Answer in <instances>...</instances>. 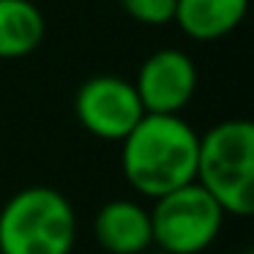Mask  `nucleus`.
<instances>
[{
  "label": "nucleus",
  "mask_w": 254,
  "mask_h": 254,
  "mask_svg": "<svg viewBox=\"0 0 254 254\" xmlns=\"http://www.w3.org/2000/svg\"><path fill=\"white\" fill-rule=\"evenodd\" d=\"M74 241V205L52 186H28L0 208V254H71Z\"/></svg>",
  "instance_id": "nucleus-3"
},
{
  "label": "nucleus",
  "mask_w": 254,
  "mask_h": 254,
  "mask_svg": "<svg viewBox=\"0 0 254 254\" xmlns=\"http://www.w3.org/2000/svg\"><path fill=\"white\" fill-rule=\"evenodd\" d=\"M199 134L181 115L145 112L121 139V167L128 186L142 197H161L197 175Z\"/></svg>",
  "instance_id": "nucleus-1"
},
{
  "label": "nucleus",
  "mask_w": 254,
  "mask_h": 254,
  "mask_svg": "<svg viewBox=\"0 0 254 254\" xmlns=\"http://www.w3.org/2000/svg\"><path fill=\"white\" fill-rule=\"evenodd\" d=\"M47 22L33 0H0V61H19L44 41Z\"/></svg>",
  "instance_id": "nucleus-9"
},
{
  "label": "nucleus",
  "mask_w": 254,
  "mask_h": 254,
  "mask_svg": "<svg viewBox=\"0 0 254 254\" xmlns=\"http://www.w3.org/2000/svg\"><path fill=\"white\" fill-rule=\"evenodd\" d=\"M249 14V0H175L172 22L191 41L230 36Z\"/></svg>",
  "instance_id": "nucleus-8"
},
{
  "label": "nucleus",
  "mask_w": 254,
  "mask_h": 254,
  "mask_svg": "<svg viewBox=\"0 0 254 254\" xmlns=\"http://www.w3.org/2000/svg\"><path fill=\"white\" fill-rule=\"evenodd\" d=\"M246 254H252V252H246Z\"/></svg>",
  "instance_id": "nucleus-11"
},
{
  "label": "nucleus",
  "mask_w": 254,
  "mask_h": 254,
  "mask_svg": "<svg viewBox=\"0 0 254 254\" xmlns=\"http://www.w3.org/2000/svg\"><path fill=\"white\" fill-rule=\"evenodd\" d=\"M93 238L107 254H142L153 246L150 210L137 199H110L93 219Z\"/></svg>",
  "instance_id": "nucleus-7"
},
{
  "label": "nucleus",
  "mask_w": 254,
  "mask_h": 254,
  "mask_svg": "<svg viewBox=\"0 0 254 254\" xmlns=\"http://www.w3.org/2000/svg\"><path fill=\"white\" fill-rule=\"evenodd\" d=\"M128 19L148 28H161L175 17V0H118Z\"/></svg>",
  "instance_id": "nucleus-10"
},
{
  "label": "nucleus",
  "mask_w": 254,
  "mask_h": 254,
  "mask_svg": "<svg viewBox=\"0 0 254 254\" xmlns=\"http://www.w3.org/2000/svg\"><path fill=\"white\" fill-rule=\"evenodd\" d=\"M197 85L199 74L191 55L175 47L156 50L150 58H145L134 79L145 112H161V115H181L191 104Z\"/></svg>",
  "instance_id": "nucleus-6"
},
{
  "label": "nucleus",
  "mask_w": 254,
  "mask_h": 254,
  "mask_svg": "<svg viewBox=\"0 0 254 254\" xmlns=\"http://www.w3.org/2000/svg\"><path fill=\"white\" fill-rule=\"evenodd\" d=\"M224 208L197 181L153 199L150 232L153 246L167 254H202L224 227Z\"/></svg>",
  "instance_id": "nucleus-4"
},
{
  "label": "nucleus",
  "mask_w": 254,
  "mask_h": 254,
  "mask_svg": "<svg viewBox=\"0 0 254 254\" xmlns=\"http://www.w3.org/2000/svg\"><path fill=\"white\" fill-rule=\"evenodd\" d=\"M194 181L232 216L254 210V126L243 118L221 121L199 137Z\"/></svg>",
  "instance_id": "nucleus-2"
},
{
  "label": "nucleus",
  "mask_w": 254,
  "mask_h": 254,
  "mask_svg": "<svg viewBox=\"0 0 254 254\" xmlns=\"http://www.w3.org/2000/svg\"><path fill=\"white\" fill-rule=\"evenodd\" d=\"M74 115L79 126L96 139L121 142L145 115V107L131 79L96 74L79 85L74 96Z\"/></svg>",
  "instance_id": "nucleus-5"
}]
</instances>
